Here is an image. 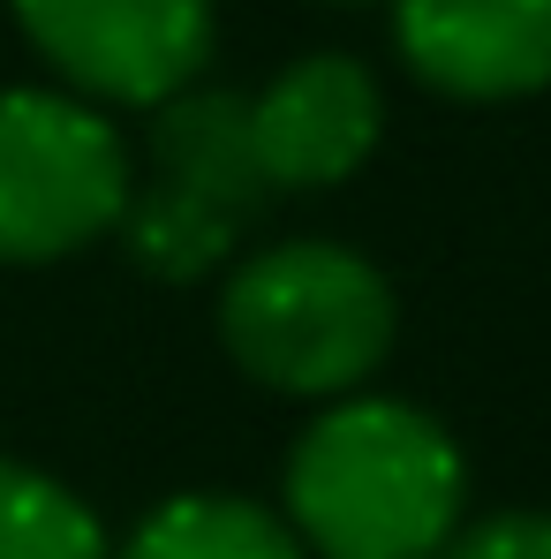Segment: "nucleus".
Wrapping results in <instances>:
<instances>
[{"mask_svg": "<svg viewBox=\"0 0 551 559\" xmlns=\"http://www.w3.org/2000/svg\"><path fill=\"white\" fill-rule=\"evenodd\" d=\"M279 514L310 559H439L468 514V454L431 408L348 393L287 447Z\"/></svg>", "mask_w": 551, "mask_h": 559, "instance_id": "obj_1", "label": "nucleus"}, {"mask_svg": "<svg viewBox=\"0 0 551 559\" xmlns=\"http://www.w3.org/2000/svg\"><path fill=\"white\" fill-rule=\"evenodd\" d=\"M400 310L393 280L348 242H273L227 265L219 287V341L235 371L295 393V401H348L370 393L393 356Z\"/></svg>", "mask_w": 551, "mask_h": 559, "instance_id": "obj_2", "label": "nucleus"}, {"mask_svg": "<svg viewBox=\"0 0 551 559\" xmlns=\"http://www.w3.org/2000/svg\"><path fill=\"white\" fill-rule=\"evenodd\" d=\"M265 204L273 182L250 144V98L189 84L152 114V159L144 182L129 189L121 242L152 280H204L235 265Z\"/></svg>", "mask_w": 551, "mask_h": 559, "instance_id": "obj_3", "label": "nucleus"}, {"mask_svg": "<svg viewBox=\"0 0 551 559\" xmlns=\"http://www.w3.org/2000/svg\"><path fill=\"white\" fill-rule=\"evenodd\" d=\"M136 159L76 92H0V265H61L121 235Z\"/></svg>", "mask_w": 551, "mask_h": 559, "instance_id": "obj_4", "label": "nucleus"}, {"mask_svg": "<svg viewBox=\"0 0 551 559\" xmlns=\"http://www.w3.org/2000/svg\"><path fill=\"white\" fill-rule=\"evenodd\" d=\"M23 38L92 106H167L212 61V0H8Z\"/></svg>", "mask_w": 551, "mask_h": 559, "instance_id": "obj_5", "label": "nucleus"}, {"mask_svg": "<svg viewBox=\"0 0 551 559\" xmlns=\"http://www.w3.org/2000/svg\"><path fill=\"white\" fill-rule=\"evenodd\" d=\"M378 129H385V98L356 53H302L250 98V144L273 197L348 182L378 152Z\"/></svg>", "mask_w": 551, "mask_h": 559, "instance_id": "obj_6", "label": "nucleus"}, {"mask_svg": "<svg viewBox=\"0 0 551 559\" xmlns=\"http://www.w3.org/2000/svg\"><path fill=\"white\" fill-rule=\"evenodd\" d=\"M393 46L439 98H529L551 84V0H393Z\"/></svg>", "mask_w": 551, "mask_h": 559, "instance_id": "obj_7", "label": "nucleus"}, {"mask_svg": "<svg viewBox=\"0 0 551 559\" xmlns=\"http://www.w3.org/2000/svg\"><path fill=\"white\" fill-rule=\"evenodd\" d=\"M113 559H310L279 507L242 491H175L159 499Z\"/></svg>", "mask_w": 551, "mask_h": 559, "instance_id": "obj_8", "label": "nucleus"}, {"mask_svg": "<svg viewBox=\"0 0 551 559\" xmlns=\"http://www.w3.org/2000/svg\"><path fill=\"white\" fill-rule=\"evenodd\" d=\"M0 559H113V545L61 476L0 454Z\"/></svg>", "mask_w": 551, "mask_h": 559, "instance_id": "obj_9", "label": "nucleus"}, {"mask_svg": "<svg viewBox=\"0 0 551 559\" xmlns=\"http://www.w3.org/2000/svg\"><path fill=\"white\" fill-rule=\"evenodd\" d=\"M439 559H551V514H537V507H506V514L460 522L454 545H446Z\"/></svg>", "mask_w": 551, "mask_h": 559, "instance_id": "obj_10", "label": "nucleus"}, {"mask_svg": "<svg viewBox=\"0 0 551 559\" xmlns=\"http://www.w3.org/2000/svg\"><path fill=\"white\" fill-rule=\"evenodd\" d=\"M325 8H363V0H325Z\"/></svg>", "mask_w": 551, "mask_h": 559, "instance_id": "obj_11", "label": "nucleus"}]
</instances>
